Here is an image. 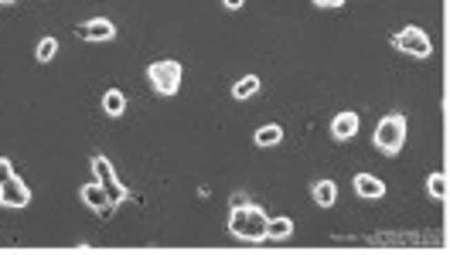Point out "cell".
<instances>
[{"mask_svg":"<svg viewBox=\"0 0 450 255\" xmlns=\"http://www.w3.org/2000/svg\"><path fill=\"white\" fill-rule=\"evenodd\" d=\"M266 211L256 207V204H242V207H232V218H228V232L242 242H266Z\"/></svg>","mask_w":450,"mask_h":255,"instance_id":"6da1fadb","label":"cell"},{"mask_svg":"<svg viewBox=\"0 0 450 255\" xmlns=\"http://www.w3.org/2000/svg\"><path fill=\"white\" fill-rule=\"evenodd\" d=\"M406 143V116L402 112H389L379 119L375 126V147L386 153V156H395Z\"/></svg>","mask_w":450,"mask_h":255,"instance_id":"7a4b0ae2","label":"cell"},{"mask_svg":"<svg viewBox=\"0 0 450 255\" xmlns=\"http://www.w3.org/2000/svg\"><path fill=\"white\" fill-rule=\"evenodd\" d=\"M181 75H184L181 61H170V58H161V61H150V65H147V79H150V85H154L161 96H174V92L181 89Z\"/></svg>","mask_w":450,"mask_h":255,"instance_id":"3957f363","label":"cell"},{"mask_svg":"<svg viewBox=\"0 0 450 255\" xmlns=\"http://www.w3.org/2000/svg\"><path fill=\"white\" fill-rule=\"evenodd\" d=\"M393 48L406 51L409 58H430L433 54V41H430V34L423 28L409 24V28H402V31L393 34Z\"/></svg>","mask_w":450,"mask_h":255,"instance_id":"277c9868","label":"cell"},{"mask_svg":"<svg viewBox=\"0 0 450 255\" xmlns=\"http://www.w3.org/2000/svg\"><path fill=\"white\" fill-rule=\"evenodd\" d=\"M92 174H96V184L110 194V201L112 204H123L126 198H130V191H126V184L116 177V170H112V163L106 160V156H92Z\"/></svg>","mask_w":450,"mask_h":255,"instance_id":"5b68a950","label":"cell"},{"mask_svg":"<svg viewBox=\"0 0 450 255\" xmlns=\"http://www.w3.org/2000/svg\"><path fill=\"white\" fill-rule=\"evenodd\" d=\"M0 204H3V207H28V204H31V187H28L17 174H10V177L0 184Z\"/></svg>","mask_w":450,"mask_h":255,"instance_id":"8992f818","label":"cell"},{"mask_svg":"<svg viewBox=\"0 0 450 255\" xmlns=\"http://www.w3.org/2000/svg\"><path fill=\"white\" fill-rule=\"evenodd\" d=\"M75 38L92 41V45H103V41H112V38H116V28H112V21H106V17H92V21H82V24L75 28Z\"/></svg>","mask_w":450,"mask_h":255,"instance_id":"52a82bcc","label":"cell"},{"mask_svg":"<svg viewBox=\"0 0 450 255\" xmlns=\"http://www.w3.org/2000/svg\"><path fill=\"white\" fill-rule=\"evenodd\" d=\"M82 204H86V207H92V211H96V214H103V218H110L112 211H116V204L110 201V194H106L96 181H89V184L82 187Z\"/></svg>","mask_w":450,"mask_h":255,"instance_id":"ba28073f","label":"cell"},{"mask_svg":"<svg viewBox=\"0 0 450 255\" xmlns=\"http://www.w3.org/2000/svg\"><path fill=\"white\" fill-rule=\"evenodd\" d=\"M355 133H358V112H338L331 119V136L338 143H348Z\"/></svg>","mask_w":450,"mask_h":255,"instance_id":"9c48e42d","label":"cell"},{"mask_svg":"<svg viewBox=\"0 0 450 255\" xmlns=\"http://www.w3.org/2000/svg\"><path fill=\"white\" fill-rule=\"evenodd\" d=\"M355 194L365 198V201H379L386 194V184L372 174H355Z\"/></svg>","mask_w":450,"mask_h":255,"instance_id":"30bf717a","label":"cell"},{"mask_svg":"<svg viewBox=\"0 0 450 255\" xmlns=\"http://www.w3.org/2000/svg\"><path fill=\"white\" fill-rule=\"evenodd\" d=\"M311 194H314V204H321V207H331V204L338 201L335 181H317V184L311 187Z\"/></svg>","mask_w":450,"mask_h":255,"instance_id":"8fae6325","label":"cell"},{"mask_svg":"<svg viewBox=\"0 0 450 255\" xmlns=\"http://www.w3.org/2000/svg\"><path fill=\"white\" fill-rule=\"evenodd\" d=\"M103 112L112 116V119L123 116V112H126V96H123L119 89H106V96H103Z\"/></svg>","mask_w":450,"mask_h":255,"instance_id":"7c38bea8","label":"cell"},{"mask_svg":"<svg viewBox=\"0 0 450 255\" xmlns=\"http://www.w3.org/2000/svg\"><path fill=\"white\" fill-rule=\"evenodd\" d=\"M427 191H430V198H437V201H447V191H450L447 174H444V170L430 174V177H427Z\"/></svg>","mask_w":450,"mask_h":255,"instance_id":"4fadbf2b","label":"cell"},{"mask_svg":"<svg viewBox=\"0 0 450 255\" xmlns=\"http://www.w3.org/2000/svg\"><path fill=\"white\" fill-rule=\"evenodd\" d=\"M256 92H260V79H256V75H246V79H239V82L232 85V99H239V102L253 99Z\"/></svg>","mask_w":450,"mask_h":255,"instance_id":"5bb4252c","label":"cell"},{"mask_svg":"<svg viewBox=\"0 0 450 255\" xmlns=\"http://www.w3.org/2000/svg\"><path fill=\"white\" fill-rule=\"evenodd\" d=\"M293 235V221L290 218H273L270 225H266V238H273V242H283V238H290Z\"/></svg>","mask_w":450,"mask_h":255,"instance_id":"9a60e30c","label":"cell"},{"mask_svg":"<svg viewBox=\"0 0 450 255\" xmlns=\"http://www.w3.org/2000/svg\"><path fill=\"white\" fill-rule=\"evenodd\" d=\"M280 140H283V126H277V123L256 130V147H277Z\"/></svg>","mask_w":450,"mask_h":255,"instance_id":"2e32d148","label":"cell"},{"mask_svg":"<svg viewBox=\"0 0 450 255\" xmlns=\"http://www.w3.org/2000/svg\"><path fill=\"white\" fill-rule=\"evenodd\" d=\"M55 54H58V41H55V38H41V41H38V48H35V58H38L41 65H45V61H52Z\"/></svg>","mask_w":450,"mask_h":255,"instance_id":"e0dca14e","label":"cell"},{"mask_svg":"<svg viewBox=\"0 0 450 255\" xmlns=\"http://www.w3.org/2000/svg\"><path fill=\"white\" fill-rule=\"evenodd\" d=\"M10 174H14V163H10L7 156H0V184H3V181H7Z\"/></svg>","mask_w":450,"mask_h":255,"instance_id":"ac0fdd59","label":"cell"},{"mask_svg":"<svg viewBox=\"0 0 450 255\" xmlns=\"http://www.w3.org/2000/svg\"><path fill=\"white\" fill-rule=\"evenodd\" d=\"M228 204H232V207H242V204H249V198H246L242 191H235V194L228 198Z\"/></svg>","mask_w":450,"mask_h":255,"instance_id":"d6986e66","label":"cell"},{"mask_svg":"<svg viewBox=\"0 0 450 255\" xmlns=\"http://www.w3.org/2000/svg\"><path fill=\"white\" fill-rule=\"evenodd\" d=\"M317 7H344V0H314Z\"/></svg>","mask_w":450,"mask_h":255,"instance_id":"ffe728a7","label":"cell"},{"mask_svg":"<svg viewBox=\"0 0 450 255\" xmlns=\"http://www.w3.org/2000/svg\"><path fill=\"white\" fill-rule=\"evenodd\" d=\"M225 7H228V10H239V7H242V3H246V0H222Z\"/></svg>","mask_w":450,"mask_h":255,"instance_id":"44dd1931","label":"cell"},{"mask_svg":"<svg viewBox=\"0 0 450 255\" xmlns=\"http://www.w3.org/2000/svg\"><path fill=\"white\" fill-rule=\"evenodd\" d=\"M7 3H14V0H0V7H7Z\"/></svg>","mask_w":450,"mask_h":255,"instance_id":"7402d4cb","label":"cell"}]
</instances>
